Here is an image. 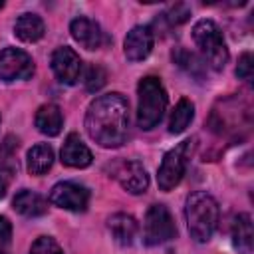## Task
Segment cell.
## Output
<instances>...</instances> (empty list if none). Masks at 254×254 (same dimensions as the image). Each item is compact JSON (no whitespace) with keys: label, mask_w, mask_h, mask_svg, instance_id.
Returning <instances> with one entry per match:
<instances>
[{"label":"cell","mask_w":254,"mask_h":254,"mask_svg":"<svg viewBox=\"0 0 254 254\" xmlns=\"http://www.w3.org/2000/svg\"><path fill=\"white\" fill-rule=\"evenodd\" d=\"M85 129L87 135L105 149L123 145L129 133V101L121 93L95 97L85 113Z\"/></svg>","instance_id":"6da1fadb"},{"label":"cell","mask_w":254,"mask_h":254,"mask_svg":"<svg viewBox=\"0 0 254 254\" xmlns=\"http://www.w3.org/2000/svg\"><path fill=\"white\" fill-rule=\"evenodd\" d=\"M185 216L190 236L196 242H208L218 224V204L208 192L196 190L187 198Z\"/></svg>","instance_id":"7a4b0ae2"},{"label":"cell","mask_w":254,"mask_h":254,"mask_svg":"<svg viewBox=\"0 0 254 254\" xmlns=\"http://www.w3.org/2000/svg\"><path fill=\"white\" fill-rule=\"evenodd\" d=\"M137 125L145 131L153 129L159 125L163 119V113L167 109V91L159 77H143L137 85Z\"/></svg>","instance_id":"3957f363"},{"label":"cell","mask_w":254,"mask_h":254,"mask_svg":"<svg viewBox=\"0 0 254 254\" xmlns=\"http://www.w3.org/2000/svg\"><path fill=\"white\" fill-rule=\"evenodd\" d=\"M192 40L200 48L206 64L212 69H216V71L224 69V65L228 62V48L224 44L222 32L216 26V22H212L208 18L198 20L192 28Z\"/></svg>","instance_id":"277c9868"},{"label":"cell","mask_w":254,"mask_h":254,"mask_svg":"<svg viewBox=\"0 0 254 254\" xmlns=\"http://www.w3.org/2000/svg\"><path fill=\"white\" fill-rule=\"evenodd\" d=\"M192 143H194L192 139H185L165 153V157L159 165V171H157V183H159L161 190H171L181 183L187 163L192 153Z\"/></svg>","instance_id":"5b68a950"},{"label":"cell","mask_w":254,"mask_h":254,"mask_svg":"<svg viewBox=\"0 0 254 254\" xmlns=\"http://www.w3.org/2000/svg\"><path fill=\"white\" fill-rule=\"evenodd\" d=\"M175 234H177V226H175V220L169 208L165 204L149 206L145 214V232H143L145 244L157 246V244L169 242L171 238H175Z\"/></svg>","instance_id":"8992f818"},{"label":"cell","mask_w":254,"mask_h":254,"mask_svg":"<svg viewBox=\"0 0 254 254\" xmlns=\"http://www.w3.org/2000/svg\"><path fill=\"white\" fill-rule=\"evenodd\" d=\"M34 75L32 58L20 48H6L0 52V79L10 83L16 79H28Z\"/></svg>","instance_id":"52a82bcc"},{"label":"cell","mask_w":254,"mask_h":254,"mask_svg":"<svg viewBox=\"0 0 254 254\" xmlns=\"http://www.w3.org/2000/svg\"><path fill=\"white\" fill-rule=\"evenodd\" d=\"M50 202L64 210L83 212L89 204V190L77 183L64 181L54 185V189L50 190Z\"/></svg>","instance_id":"ba28073f"},{"label":"cell","mask_w":254,"mask_h":254,"mask_svg":"<svg viewBox=\"0 0 254 254\" xmlns=\"http://www.w3.org/2000/svg\"><path fill=\"white\" fill-rule=\"evenodd\" d=\"M52 69L62 83L73 85L81 75V60L71 48L62 46L52 54Z\"/></svg>","instance_id":"9c48e42d"},{"label":"cell","mask_w":254,"mask_h":254,"mask_svg":"<svg viewBox=\"0 0 254 254\" xmlns=\"http://www.w3.org/2000/svg\"><path fill=\"white\" fill-rule=\"evenodd\" d=\"M115 179L131 194H141L149 187V175H147L145 167L139 161H125V163H121L117 167V171H115Z\"/></svg>","instance_id":"30bf717a"},{"label":"cell","mask_w":254,"mask_h":254,"mask_svg":"<svg viewBox=\"0 0 254 254\" xmlns=\"http://www.w3.org/2000/svg\"><path fill=\"white\" fill-rule=\"evenodd\" d=\"M153 30L149 26H135L131 32H127L123 50L129 62H141L145 60L153 50Z\"/></svg>","instance_id":"8fae6325"},{"label":"cell","mask_w":254,"mask_h":254,"mask_svg":"<svg viewBox=\"0 0 254 254\" xmlns=\"http://www.w3.org/2000/svg\"><path fill=\"white\" fill-rule=\"evenodd\" d=\"M69 32H71V38H73L79 46H83L85 50H97V48H101V44H103L101 26H99L95 20H91V18L79 16V18L71 20Z\"/></svg>","instance_id":"7c38bea8"},{"label":"cell","mask_w":254,"mask_h":254,"mask_svg":"<svg viewBox=\"0 0 254 254\" xmlns=\"http://www.w3.org/2000/svg\"><path fill=\"white\" fill-rule=\"evenodd\" d=\"M62 163L67 165V167H73V169H83L87 165H91V151L87 149V145L81 141V137L77 133H69L64 141V147H62Z\"/></svg>","instance_id":"4fadbf2b"},{"label":"cell","mask_w":254,"mask_h":254,"mask_svg":"<svg viewBox=\"0 0 254 254\" xmlns=\"http://www.w3.org/2000/svg\"><path fill=\"white\" fill-rule=\"evenodd\" d=\"M107 226H109V232H111V236L115 238V242H119L121 246L133 244V240H135V236H137V232H139L137 220H135L131 214H125V212L113 214V216L107 220Z\"/></svg>","instance_id":"5bb4252c"},{"label":"cell","mask_w":254,"mask_h":254,"mask_svg":"<svg viewBox=\"0 0 254 254\" xmlns=\"http://www.w3.org/2000/svg\"><path fill=\"white\" fill-rule=\"evenodd\" d=\"M36 127L40 133L48 135V137H56L62 127H64V115H62V109L56 105V103H46L42 105L38 111H36Z\"/></svg>","instance_id":"9a60e30c"},{"label":"cell","mask_w":254,"mask_h":254,"mask_svg":"<svg viewBox=\"0 0 254 254\" xmlns=\"http://www.w3.org/2000/svg\"><path fill=\"white\" fill-rule=\"evenodd\" d=\"M14 210L20 212L22 216H28V218H34V216H42L48 212V200L44 196H40L38 192H32V190H20L14 200Z\"/></svg>","instance_id":"2e32d148"},{"label":"cell","mask_w":254,"mask_h":254,"mask_svg":"<svg viewBox=\"0 0 254 254\" xmlns=\"http://www.w3.org/2000/svg\"><path fill=\"white\" fill-rule=\"evenodd\" d=\"M252 218L250 214L242 212L232 222V244L240 254H252Z\"/></svg>","instance_id":"e0dca14e"},{"label":"cell","mask_w":254,"mask_h":254,"mask_svg":"<svg viewBox=\"0 0 254 254\" xmlns=\"http://www.w3.org/2000/svg\"><path fill=\"white\" fill-rule=\"evenodd\" d=\"M46 32V26H44V20L38 16V14H22L18 16L16 24H14V34L18 40L22 42H36L44 36Z\"/></svg>","instance_id":"ac0fdd59"},{"label":"cell","mask_w":254,"mask_h":254,"mask_svg":"<svg viewBox=\"0 0 254 254\" xmlns=\"http://www.w3.org/2000/svg\"><path fill=\"white\" fill-rule=\"evenodd\" d=\"M28 171L32 175H44L52 169L54 165V149L48 143H38L28 151V159H26Z\"/></svg>","instance_id":"d6986e66"},{"label":"cell","mask_w":254,"mask_h":254,"mask_svg":"<svg viewBox=\"0 0 254 254\" xmlns=\"http://www.w3.org/2000/svg\"><path fill=\"white\" fill-rule=\"evenodd\" d=\"M192 117H194V105H192V101H189L187 97L179 99V103L175 105V109L171 113V119H169V133H173V135L183 133L190 125Z\"/></svg>","instance_id":"ffe728a7"},{"label":"cell","mask_w":254,"mask_h":254,"mask_svg":"<svg viewBox=\"0 0 254 254\" xmlns=\"http://www.w3.org/2000/svg\"><path fill=\"white\" fill-rule=\"evenodd\" d=\"M30 254H64L60 244L52 238V236H40L32 248H30Z\"/></svg>","instance_id":"44dd1931"},{"label":"cell","mask_w":254,"mask_h":254,"mask_svg":"<svg viewBox=\"0 0 254 254\" xmlns=\"http://www.w3.org/2000/svg\"><path fill=\"white\" fill-rule=\"evenodd\" d=\"M105 83V71L101 65H91L85 73V89L87 91H97Z\"/></svg>","instance_id":"7402d4cb"},{"label":"cell","mask_w":254,"mask_h":254,"mask_svg":"<svg viewBox=\"0 0 254 254\" xmlns=\"http://www.w3.org/2000/svg\"><path fill=\"white\" fill-rule=\"evenodd\" d=\"M236 75L244 81H252V54L250 52H244L238 60V65H236Z\"/></svg>","instance_id":"603a6c76"},{"label":"cell","mask_w":254,"mask_h":254,"mask_svg":"<svg viewBox=\"0 0 254 254\" xmlns=\"http://www.w3.org/2000/svg\"><path fill=\"white\" fill-rule=\"evenodd\" d=\"M12 238V222L6 216H0V240L8 242Z\"/></svg>","instance_id":"cb8c5ba5"},{"label":"cell","mask_w":254,"mask_h":254,"mask_svg":"<svg viewBox=\"0 0 254 254\" xmlns=\"http://www.w3.org/2000/svg\"><path fill=\"white\" fill-rule=\"evenodd\" d=\"M8 185H10V173L0 167V198H4V194L8 190Z\"/></svg>","instance_id":"d4e9b609"},{"label":"cell","mask_w":254,"mask_h":254,"mask_svg":"<svg viewBox=\"0 0 254 254\" xmlns=\"http://www.w3.org/2000/svg\"><path fill=\"white\" fill-rule=\"evenodd\" d=\"M2 6H4V2H0V8H2Z\"/></svg>","instance_id":"484cf974"},{"label":"cell","mask_w":254,"mask_h":254,"mask_svg":"<svg viewBox=\"0 0 254 254\" xmlns=\"http://www.w3.org/2000/svg\"><path fill=\"white\" fill-rule=\"evenodd\" d=\"M0 254H4V252H2V250H0Z\"/></svg>","instance_id":"4316f807"}]
</instances>
